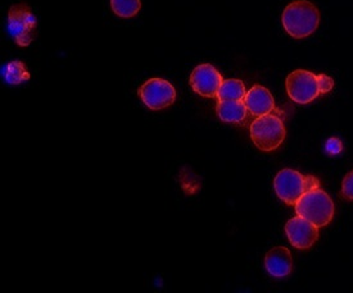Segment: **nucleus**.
<instances>
[{
  "mask_svg": "<svg viewBox=\"0 0 353 293\" xmlns=\"http://www.w3.org/2000/svg\"><path fill=\"white\" fill-rule=\"evenodd\" d=\"M289 98L298 104H308L320 94L332 91L334 81L326 74H315L305 69H297L289 74L285 81Z\"/></svg>",
  "mask_w": 353,
  "mask_h": 293,
  "instance_id": "1",
  "label": "nucleus"
},
{
  "mask_svg": "<svg viewBox=\"0 0 353 293\" xmlns=\"http://www.w3.org/2000/svg\"><path fill=\"white\" fill-rule=\"evenodd\" d=\"M281 22L285 31L294 39L312 35L320 23V12L308 0H296L283 12Z\"/></svg>",
  "mask_w": 353,
  "mask_h": 293,
  "instance_id": "2",
  "label": "nucleus"
},
{
  "mask_svg": "<svg viewBox=\"0 0 353 293\" xmlns=\"http://www.w3.org/2000/svg\"><path fill=\"white\" fill-rule=\"evenodd\" d=\"M294 206L297 215L311 221L317 228L325 227L334 218V202L320 187L302 195Z\"/></svg>",
  "mask_w": 353,
  "mask_h": 293,
  "instance_id": "3",
  "label": "nucleus"
},
{
  "mask_svg": "<svg viewBox=\"0 0 353 293\" xmlns=\"http://www.w3.org/2000/svg\"><path fill=\"white\" fill-rule=\"evenodd\" d=\"M320 187V181L314 175H305L293 169H283L274 180V188L280 200L287 205H296L310 190Z\"/></svg>",
  "mask_w": 353,
  "mask_h": 293,
  "instance_id": "4",
  "label": "nucleus"
},
{
  "mask_svg": "<svg viewBox=\"0 0 353 293\" xmlns=\"http://www.w3.org/2000/svg\"><path fill=\"white\" fill-rule=\"evenodd\" d=\"M252 141L261 151H275L284 142L287 131L283 120L272 113L257 117L251 124Z\"/></svg>",
  "mask_w": 353,
  "mask_h": 293,
  "instance_id": "5",
  "label": "nucleus"
},
{
  "mask_svg": "<svg viewBox=\"0 0 353 293\" xmlns=\"http://www.w3.org/2000/svg\"><path fill=\"white\" fill-rule=\"evenodd\" d=\"M37 17L26 4H16L10 7L8 13V32L16 44L28 46L37 36Z\"/></svg>",
  "mask_w": 353,
  "mask_h": 293,
  "instance_id": "6",
  "label": "nucleus"
},
{
  "mask_svg": "<svg viewBox=\"0 0 353 293\" xmlns=\"http://www.w3.org/2000/svg\"><path fill=\"white\" fill-rule=\"evenodd\" d=\"M140 99L152 110H162L174 104L176 90L162 78H150L139 90Z\"/></svg>",
  "mask_w": 353,
  "mask_h": 293,
  "instance_id": "7",
  "label": "nucleus"
},
{
  "mask_svg": "<svg viewBox=\"0 0 353 293\" xmlns=\"http://www.w3.org/2000/svg\"><path fill=\"white\" fill-rule=\"evenodd\" d=\"M223 76L211 65H201L190 76V86L203 98H216L223 83Z\"/></svg>",
  "mask_w": 353,
  "mask_h": 293,
  "instance_id": "8",
  "label": "nucleus"
},
{
  "mask_svg": "<svg viewBox=\"0 0 353 293\" xmlns=\"http://www.w3.org/2000/svg\"><path fill=\"white\" fill-rule=\"evenodd\" d=\"M285 233L292 246L298 250L312 248L319 239V228L316 226L299 215L292 218L285 224Z\"/></svg>",
  "mask_w": 353,
  "mask_h": 293,
  "instance_id": "9",
  "label": "nucleus"
},
{
  "mask_svg": "<svg viewBox=\"0 0 353 293\" xmlns=\"http://www.w3.org/2000/svg\"><path fill=\"white\" fill-rule=\"evenodd\" d=\"M244 104L248 111L254 117L266 116L275 109V100L271 92L260 85L253 86L250 91H247L244 98Z\"/></svg>",
  "mask_w": 353,
  "mask_h": 293,
  "instance_id": "10",
  "label": "nucleus"
},
{
  "mask_svg": "<svg viewBox=\"0 0 353 293\" xmlns=\"http://www.w3.org/2000/svg\"><path fill=\"white\" fill-rule=\"evenodd\" d=\"M266 272L274 278H284L292 273L293 259L287 248H274L265 257Z\"/></svg>",
  "mask_w": 353,
  "mask_h": 293,
  "instance_id": "11",
  "label": "nucleus"
},
{
  "mask_svg": "<svg viewBox=\"0 0 353 293\" xmlns=\"http://www.w3.org/2000/svg\"><path fill=\"white\" fill-rule=\"evenodd\" d=\"M216 111L223 122L241 124L245 120L248 109L244 100H220L216 107Z\"/></svg>",
  "mask_w": 353,
  "mask_h": 293,
  "instance_id": "12",
  "label": "nucleus"
},
{
  "mask_svg": "<svg viewBox=\"0 0 353 293\" xmlns=\"http://www.w3.org/2000/svg\"><path fill=\"white\" fill-rule=\"evenodd\" d=\"M245 94V86L241 80H225L219 89L217 98L219 100H244Z\"/></svg>",
  "mask_w": 353,
  "mask_h": 293,
  "instance_id": "13",
  "label": "nucleus"
},
{
  "mask_svg": "<svg viewBox=\"0 0 353 293\" xmlns=\"http://www.w3.org/2000/svg\"><path fill=\"white\" fill-rule=\"evenodd\" d=\"M3 77L4 81L10 85H19L30 80V74L22 62L13 61L3 67Z\"/></svg>",
  "mask_w": 353,
  "mask_h": 293,
  "instance_id": "14",
  "label": "nucleus"
},
{
  "mask_svg": "<svg viewBox=\"0 0 353 293\" xmlns=\"http://www.w3.org/2000/svg\"><path fill=\"white\" fill-rule=\"evenodd\" d=\"M112 10L121 19H131L138 14L141 3L140 0H111Z\"/></svg>",
  "mask_w": 353,
  "mask_h": 293,
  "instance_id": "15",
  "label": "nucleus"
},
{
  "mask_svg": "<svg viewBox=\"0 0 353 293\" xmlns=\"http://www.w3.org/2000/svg\"><path fill=\"white\" fill-rule=\"evenodd\" d=\"M341 197H343L348 202H353V171L344 177Z\"/></svg>",
  "mask_w": 353,
  "mask_h": 293,
  "instance_id": "16",
  "label": "nucleus"
}]
</instances>
